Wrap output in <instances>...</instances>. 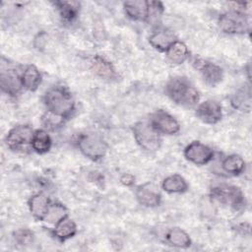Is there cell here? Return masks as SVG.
<instances>
[{"instance_id": "obj_21", "label": "cell", "mask_w": 252, "mask_h": 252, "mask_svg": "<svg viewBox=\"0 0 252 252\" xmlns=\"http://www.w3.org/2000/svg\"><path fill=\"white\" fill-rule=\"evenodd\" d=\"M54 6L57 8L60 18L67 23L73 22L79 13L80 3L76 1H55Z\"/></svg>"}, {"instance_id": "obj_7", "label": "cell", "mask_w": 252, "mask_h": 252, "mask_svg": "<svg viewBox=\"0 0 252 252\" xmlns=\"http://www.w3.org/2000/svg\"><path fill=\"white\" fill-rule=\"evenodd\" d=\"M34 131L30 125H17L13 127L7 134L5 142L12 151H20L32 146Z\"/></svg>"}, {"instance_id": "obj_22", "label": "cell", "mask_w": 252, "mask_h": 252, "mask_svg": "<svg viewBox=\"0 0 252 252\" xmlns=\"http://www.w3.org/2000/svg\"><path fill=\"white\" fill-rule=\"evenodd\" d=\"M165 52L169 62L176 65L182 64L189 57V50L187 45L180 40L173 42Z\"/></svg>"}, {"instance_id": "obj_28", "label": "cell", "mask_w": 252, "mask_h": 252, "mask_svg": "<svg viewBox=\"0 0 252 252\" xmlns=\"http://www.w3.org/2000/svg\"><path fill=\"white\" fill-rule=\"evenodd\" d=\"M14 239L21 245H29L32 244L34 240V234L32 230L28 228H20L14 231L13 233Z\"/></svg>"}, {"instance_id": "obj_30", "label": "cell", "mask_w": 252, "mask_h": 252, "mask_svg": "<svg viewBox=\"0 0 252 252\" xmlns=\"http://www.w3.org/2000/svg\"><path fill=\"white\" fill-rule=\"evenodd\" d=\"M47 38L48 35L45 32H38L34 38H33V46L37 50H43L46 43H47Z\"/></svg>"}, {"instance_id": "obj_14", "label": "cell", "mask_w": 252, "mask_h": 252, "mask_svg": "<svg viewBox=\"0 0 252 252\" xmlns=\"http://www.w3.org/2000/svg\"><path fill=\"white\" fill-rule=\"evenodd\" d=\"M176 40L175 33L167 28H158L149 37L150 44L159 51H166Z\"/></svg>"}, {"instance_id": "obj_19", "label": "cell", "mask_w": 252, "mask_h": 252, "mask_svg": "<svg viewBox=\"0 0 252 252\" xmlns=\"http://www.w3.org/2000/svg\"><path fill=\"white\" fill-rule=\"evenodd\" d=\"M77 233V225L73 220L68 216L62 219L55 224L53 229L54 236L60 241H65L69 238H72Z\"/></svg>"}, {"instance_id": "obj_20", "label": "cell", "mask_w": 252, "mask_h": 252, "mask_svg": "<svg viewBox=\"0 0 252 252\" xmlns=\"http://www.w3.org/2000/svg\"><path fill=\"white\" fill-rule=\"evenodd\" d=\"M41 74L34 65H28L22 73L23 86L28 91H36L41 83Z\"/></svg>"}, {"instance_id": "obj_16", "label": "cell", "mask_w": 252, "mask_h": 252, "mask_svg": "<svg viewBox=\"0 0 252 252\" xmlns=\"http://www.w3.org/2000/svg\"><path fill=\"white\" fill-rule=\"evenodd\" d=\"M50 204V200L43 193H36L29 200L30 211L37 220H44Z\"/></svg>"}, {"instance_id": "obj_11", "label": "cell", "mask_w": 252, "mask_h": 252, "mask_svg": "<svg viewBox=\"0 0 252 252\" xmlns=\"http://www.w3.org/2000/svg\"><path fill=\"white\" fill-rule=\"evenodd\" d=\"M1 90L12 96L17 95L24 88L22 82V74H19L14 68L4 69L2 67L0 74Z\"/></svg>"}, {"instance_id": "obj_18", "label": "cell", "mask_w": 252, "mask_h": 252, "mask_svg": "<svg viewBox=\"0 0 252 252\" xmlns=\"http://www.w3.org/2000/svg\"><path fill=\"white\" fill-rule=\"evenodd\" d=\"M231 105L240 111L251 110V91L249 86L239 88L230 97Z\"/></svg>"}, {"instance_id": "obj_26", "label": "cell", "mask_w": 252, "mask_h": 252, "mask_svg": "<svg viewBox=\"0 0 252 252\" xmlns=\"http://www.w3.org/2000/svg\"><path fill=\"white\" fill-rule=\"evenodd\" d=\"M223 170L229 174L238 175L245 169V161L238 155L227 156L221 162Z\"/></svg>"}, {"instance_id": "obj_23", "label": "cell", "mask_w": 252, "mask_h": 252, "mask_svg": "<svg viewBox=\"0 0 252 252\" xmlns=\"http://www.w3.org/2000/svg\"><path fill=\"white\" fill-rule=\"evenodd\" d=\"M165 239L169 245L178 248H188L191 245L189 234L179 227L170 228L165 234Z\"/></svg>"}, {"instance_id": "obj_27", "label": "cell", "mask_w": 252, "mask_h": 252, "mask_svg": "<svg viewBox=\"0 0 252 252\" xmlns=\"http://www.w3.org/2000/svg\"><path fill=\"white\" fill-rule=\"evenodd\" d=\"M68 215H67L66 208L59 203H54V204H50L48 211L46 213V216L44 218V220L49 223H53L55 225L58 221H60L62 219H64Z\"/></svg>"}, {"instance_id": "obj_15", "label": "cell", "mask_w": 252, "mask_h": 252, "mask_svg": "<svg viewBox=\"0 0 252 252\" xmlns=\"http://www.w3.org/2000/svg\"><path fill=\"white\" fill-rule=\"evenodd\" d=\"M136 197L139 203L146 207H157L161 201L159 192L150 183L140 185L136 190Z\"/></svg>"}, {"instance_id": "obj_4", "label": "cell", "mask_w": 252, "mask_h": 252, "mask_svg": "<svg viewBox=\"0 0 252 252\" xmlns=\"http://www.w3.org/2000/svg\"><path fill=\"white\" fill-rule=\"evenodd\" d=\"M133 135L137 144L147 152H157L161 146L160 134L150 121H138L133 126Z\"/></svg>"}, {"instance_id": "obj_29", "label": "cell", "mask_w": 252, "mask_h": 252, "mask_svg": "<svg viewBox=\"0 0 252 252\" xmlns=\"http://www.w3.org/2000/svg\"><path fill=\"white\" fill-rule=\"evenodd\" d=\"M42 119H43V122L46 125V127L51 128V129H54V128L59 127L60 125H62L63 120H64V119H62V118H60V117H58V116H56V115H54V114H52L48 111L43 116Z\"/></svg>"}, {"instance_id": "obj_13", "label": "cell", "mask_w": 252, "mask_h": 252, "mask_svg": "<svg viewBox=\"0 0 252 252\" xmlns=\"http://www.w3.org/2000/svg\"><path fill=\"white\" fill-rule=\"evenodd\" d=\"M125 14L133 21L147 22L150 19V5L146 0H131L123 3Z\"/></svg>"}, {"instance_id": "obj_31", "label": "cell", "mask_w": 252, "mask_h": 252, "mask_svg": "<svg viewBox=\"0 0 252 252\" xmlns=\"http://www.w3.org/2000/svg\"><path fill=\"white\" fill-rule=\"evenodd\" d=\"M120 182L125 186H131L135 182V177L132 174L125 173L120 177Z\"/></svg>"}, {"instance_id": "obj_10", "label": "cell", "mask_w": 252, "mask_h": 252, "mask_svg": "<svg viewBox=\"0 0 252 252\" xmlns=\"http://www.w3.org/2000/svg\"><path fill=\"white\" fill-rule=\"evenodd\" d=\"M184 157L187 160L197 165H203L213 159L214 152L207 145L199 141H194L185 148Z\"/></svg>"}, {"instance_id": "obj_1", "label": "cell", "mask_w": 252, "mask_h": 252, "mask_svg": "<svg viewBox=\"0 0 252 252\" xmlns=\"http://www.w3.org/2000/svg\"><path fill=\"white\" fill-rule=\"evenodd\" d=\"M43 102L48 112L62 119L69 118L75 110L72 94L62 86L49 88L43 95Z\"/></svg>"}, {"instance_id": "obj_9", "label": "cell", "mask_w": 252, "mask_h": 252, "mask_svg": "<svg viewBox=\"0 0 252 252\" xmlns=\"http://www.w3.org/2000/svg\"><path fill=\"white\" fill-rule=\"evenodd\" d=\"M150 122L160 135H174L180 130L178 121L172 115L161 109L155 111L151 115Z\"/></svg>"}, {"instance_id": "obj_5", "label": "cell", "mask_w": 252, "mask_h": 252, "mask_svg": "<svg viewBox=\"0 0 252 252\" xmlns=\"http://www.w3.org/2000/svg\"><path fill=\"white\" fill-rule=\"evenodd\" d=\"M76 143L80 152L92 160L101 159L107 152V144L97 134H82L78 137Z\"/></svg>"}, {"instance_id": "obj_24", "label": "cell", "mask_w": 252, "mask_h": 252, "mask_svg": "<svg viewBox=\"0 0 252 252\" xmlns=\"http://www.w3.org/2000/svg\"><path fill=\"white\" fill-rule=\"evenodd\" d=\"M161 187L167 193H183L188 189V184L181 175L171 174L164 178Z\"/></svg>"}, {"instance_id": "obj_17", "label": "cell", "mask_w": 252, "mask_h": 252, "mask_svg": "<svg viewBox=\"0 0 252 252\" xmlns=\"http://www.w3.org/2000/svg\"><path fill=\"white\" fill-rule=\"evenodd\" d=\"M92 66L94 72L104 80H114L117 78V73L111 62L105 58L95 55L92 60Z\"/></svg>"}, {"instance_id": "obj_25", "label": "cell", "mask_w": 252, "mask_h": 252, "mask_svg": "<svg viewBox=\"0 0 252 252\" xmlns=\"http://www.w3.org/2000/svg\"><path fill=\"white\" fill-rule=\"evenodd\" d=\"M51 145H52V140L45 130L40 129V130L34 131L31 147L35 153L45 154L50 150Z\"/></svg>"}, {"instance_id": "obj_3", "label": "cell", "mask_w": 252, "mask_h": 252, "mask_svg": "<svg viewBox=\"0 0 252 252\" xmlns=\"http://www.w3.org/2000/svg\"><path fill=\"white\" fill-rule=\"evenodd\" d=\"M211 199L220 205L227 206L235 211L245 208L246 200L240 188L229 184H220L214 186L210 191Z\"/></svg>"}, {"instance_id": "obj_6", "label": "cell", "mask_w": 252, "mask_h": 252, "mask_svg": "<svg viewBox=\"0 0 252 252\" xmlns=\"http://www.w3.org/2000/svg\"><path fill=\"white\" fill-rule=\"evenodd\" d=\"M220 29L229 34H241L249 31V22L244 14L237 10H232L221 14L219 18Z\"/></svg>"}, {"instance_id": "obj_2", "label": "cell", "mask_w": 252, "mask_h": 252, "mask_svg": "<svg viewBox=\"0 0 252 252\" xmlns=\"http://www.w3.org/2000/svg\"><path fill=\"white\" fill-rule=\"evenodd\" d=\"M166 95L176 104L192 107L199 101L197 89L185 77H173L165 85Z\"/></svg>"}, {"instance_id": "obj_8", "label": "cell", "mask_w": 252, "mask_h": 252, "mask_svg": "<svg viewBox=\"0 0 252 252\" xmlns=\"http://www.w3.org/2000/svg\"><path fill=\"white\" fill-rule=\"evenodd\" d=\"M192 65L196 70L199 71L202 78L209 86L215 87L221 82L223 72L219 65L201 57H194L192 60Z\"/></svg>"}, {"instance_id": "obj_12", "label": "cell", "mask_w": 252, "mask_h": 252, "mask_svg": "<svg viewBox=\"0 0 252 252\" xmlns=\"http://www.w3.org/2000/svg\"><path fill=\"white\" fill-rule=\"evenodd\" d=\"M196 116L206 124H216L222 118V107L218 101L208 99L198 105Z\"/></svg>"}]
</instances>
